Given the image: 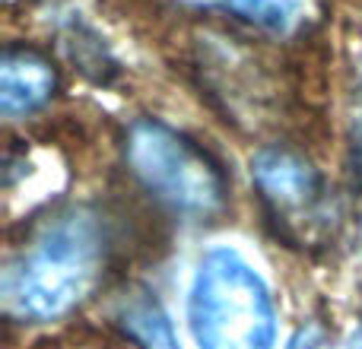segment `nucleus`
Instances as JSON below:
<instances>
[{
    "mask_svg": "<svg viewBox=\"0 0 362 349\" xmlns=\"http://www.w3.org/2000/svg\"><path fill=\"white\" fill-rule=\"evenodd\" d=\"M286 349H325V337H321V331L315 324H305L293 333Z\"/></svg>",
    "mask_w": 362,
    "mask_h": 349,
    "instance_id": "9",
    "label": "nucleus"
},
{
    "mask_svg": "<svg viewBox=\"0 0 362 349\" xmlns=\"http://www.w3.org/2000/svg\"><path fill=\"white\" fill-rule=\"evenodd\" d=\"M57 73L42 54L29 48H10L0 61V112L4 118L32 114L54 95Z\"/></svg>",
    "mask_w": 362,
    "mask_h": 349,
    "instance_id": "5",
    "label": "nucleus"
},
{
    "mask_svg": "<svg viewBox=\"0 0 362 349\" xmlns=\"http://www.w3.org/2000/svg\"><path fill=\"white\" fill-rule=\"evenodd\" d=\"M197 6H210V10H226L232 16L255 23L270 32H289L305 19L308 0H187Z\"/></svg>",
    "mask_w": 362,
    "mask_h": 349,
    "instance_id": "6",
    "label": "nucleus"
},
{
    "mask_svg": "<svg viewBox=\"0 0 362 349\" xmlns=\"http://www.w3.org/2000/svg\"><path fill=\"white\" fill-rule=\"evenodd\" d=\"M350 178L353 184H362V64L356 76V93H353V112H350Z\"/></svg>",
    "mask_w": 362,
    "mask_h": 349,
    "instance_id": "8",
    "label": "nucleus"
},
{
    "mask_svg": "<svg viewBox=\"0 0 362 349\" xmlns=\"http://www.w3.org/2000/svg\"><path fill=\"white\" fill-rule=\"evenodd\" d=\"M187 331L197 349H274L276 305L261 270L232 244L197 257L185 295Z\"/></svg>",
    "mask_w": 362,
    "mask_h": 349,
    "instance_id": "2",
    "label": "nucleus"
},
{
    "mask_svg": "<svg viewBox=\"0 0 362 349\" xmlns=\"http://www.w3.org/2000/svg\"><path fill=\"white\" fill-rule=\"evenodd\" d=\"M108 235L99 213L67 206L45 219L4 270V308L19 321H57L95 289Z\"/></svg>",
    "mask_w": 362,
    "mask_h": 349,
    "instance_id": "1",
    "label": "nucleus"
},
{
    "mask_svg": "<svg viewBox=\"0 0 362 349\" xmlns=\"http://www.w3.org/2000/svg\"><path fill=\"white\" fill-rule=\"evenodd\" d=\"M121 321H124V331L144 349H181L169 314L153 295H137L131 305H124Z\"/></svg>",
    "mask_w": 362,
    "mask_h": 349,
    "instance_id": "7",
    "label": "nucleus"
},
{
    "mask_svg": "<svg viewBox=\"0 0 362 349\" xmlns=\"http://www.w3.org/2000/svg\"><path fill=\"white\" fill-rule=\"evenodd\" d=\"M344 349H362V321H359V327L350 333V340H346V346Z\"/></svg>",
    "mask_w": 362,
    "mask_h": 349,
    "instance_id": "10",
    "label": "nucleus"
},
{
    "mask_svg": "<svg viewBox=\"0 0 362 349\" xmlns=\"http://www.w3.org/2000/svg\"><path fill=\"white\" fill-rule=\"evenodd\" d=\"M131 174L185 216H213L226 203V174L194 140L163 121L144 118L124 137Z\"/></svg>",
    "mask_w": 362,
    "mask_h": 349,
    "instance_id": "3",
    "label": "nucleus"
},
{
    "mask_svg": "<svg viewBox=\"0 0 362 349\" xmlns=\"http://www.w3.org/2000/svg\"><path fill=\"white\" fill-rule=\"evenodd\" d=\"M251 181L276 219L305 223L321 210V197H325L321 174L308 159L293 150H283V146L257 150L251 156Z\"/></svg>",
    "mask_w": 362,
    "mask_h": 349,
    "instance_id": "4",
    "label": "nucleus"
}]
</instances>
